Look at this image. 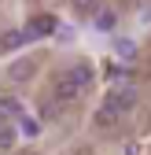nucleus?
Returning <instances> with one entry per match:
<instances>
[{"mask_svg":"<svg viewBox=\"0 0 151 155\" xmlns=\"http://www.w3.org/2000/svg\"><path fill=\"white\" fill-rule=\"evenodd\" d=\"M92 18H96V22H92V26H96L100 33H111V30H114V22H118V18H114V11H96V15H92Z\"/></svg>","mask_w":151,"mask_h":155,"instance_id":"nucleus-6","label":"nucleus"},{"mask_svg":"<svg viewBox=\"0 0 151 155\" xmlns=\"http://www.w3.org/2000/svg\"><path fill=\"white\" fill-rule=\"evenodd\" d=\"M55 26H59L55 15H37L33 22H30V33H33V37H48V33H55Z\"/></svg>","mask_w":151,"mask_h":155,"instance_id":"nucleus-4","label":"nucleus"},{"mask_svg":"<svg viewBox=\"0 0 151 155\" xmlns=\"http://www.w3.org/2000/svg\"><path fill=\"white\" fill-rule=\"evenodd\" d=\"M74 11H78V15H96L100 11V0H74Z\"/></svg>","mask_w":151,"mask_h":155,"instance_id":"nucleus-8","label":"nucleus"},{"mask_svg":"<svg viewBox=\"0 0 151 155\" xmlns=\"http://www.w3.org/2000/svg\"><path fill=\"white\" fill-rule=\"evenodd\" d=\"M103 107L118 111V114L133 111V107H137V89H111V92L103 96Z\"/></svg>","mask_w":151,"mask_h":155,"instance_id":"nucleus-1","label":"nucleus"},{"mask_svg":"<svg viewBox=\"0 0 151 155\" xmlns=\"http://www.w3.org/2000/svg\"><path fill=\"white\" fill-rule=\"evenodd\" d=\"M26 41H33L30 26H26V30H11V33H4V48H22Z\"/></svg>","mask_w":151,"mask_h":155,"instance_id":"nucleus-5","label":"nucleus"},{"mask_svg":"<svg viewBox=\"0 0 151 155\" xmlns=\"http://www.w3.org/2000/svg\"><path fill=\"white\" fill-rule=\"evenodd\" d=\"M118 118H122L118 111H111V107H100V114H96V126H114Z\"/></svg>","mask_w":151,"mask_h":155,"instance_id":"nucleus-9","label":"nucleus"},{"mask_svg":"<svg viewBox=\"0 0 151 155\" xmlns=\"http://www.w3.org/2000/svg\"><path fill=\"white\" fill-rule=\"evenodd\" d=\"M15 144V129H0V148H11Z\"/></svg>","mask_w":151,"mask_h":155,"instance_id":"nucleus-11","label":"nucleus"},{"mask_svg":"<svg viewBox=\"0 0 151 155\" xmlns=\"http://www.w3.org/2000/svg\"><path fill=\"white\" fill-rule=\"evenodd\" d=\"M81 92H85V85H78L70 74H63L59 81H55V100H59V104H74Z\"/></svg>","mask_w":151,"mask_h":155,"instance_id":"nucleus-2","label":"nucleus"},{"mask_svg":"<svg viewBox=\"0 0 151 155\" xmlns=\"http://www.w3.org/2000/svg\"><path fill=\"white\" fill-rule=\"evenodd\" d=\"M33 74H37V59H30V55H22V59H15L8 67V78H11V81H30Z\"/></svg>","mask_w":151,"mask_h":155,"instance_id":"nucleus-3","label":"nucleus"},{"mask_svg":"<svg viewBox=\"0 0 151 155\" xmlns=\"http://www.w3.org/2000/svg\"><path fill=\"white\" fill-rule=\"evenodd\" d=\"M118 55H122V59H133V45H129V41H118Z\"/></svg>","mask_w":151,"mask_h":155,"instance_id":"nucleus-12","label":"nucleus"},{"mask_svg":"<svg viewBox=\"0 0 151 155\" xmlns=\"http://www.w3.org/2000/svg\"><path fill=\"white\" fill-rule=\"evenodd\" d=\"M18 129H22L26 137H37V133H41V126H37L33 118H22V114H18Z\"/></svg>","mask_w":151,"mask_h":155,"instance_id":"nucleus-10","label":"nucleus"},{"mask_svg":"<svg viewBox=\"0 0 151 155\" xmlns=\"http://www.w3.org/2000/svg\"><path fill=\"white\" fill-rule=\"evenodd\" d=\"M66 74H70L78 85H85V89H88V81H92V67H88V63H78V67H70Z\"/></svg>","mask_w":151,"mask_h":155,"instance_id":"nucleus-7","label":"nucleus"}]
</instances>
